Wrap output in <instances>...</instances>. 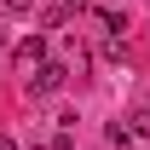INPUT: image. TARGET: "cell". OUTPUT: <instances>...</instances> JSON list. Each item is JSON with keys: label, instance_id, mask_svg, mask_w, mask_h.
<instances>
[{"label": "cell", "instance_id": "cell-1", "mask_svg": "<svg viewBox=\"0 0 150 150\" xmlns=\"http://www.w3.org/2000/svg\"><path fill=\"white\" fill-rule=\"evenodd\" d=\"M64 64H35V81H29V98H52L58 87H64Z\"/></svg>", "mask_w": 150, "mask_h": 150}, {"label": "cell", "instance_id": "cell-6", "mask_svg": "<svg viewBox=\"0 0 150 150\" xmlns=\"http://www.w3.org/2000/svg\"><path fill=\"white\" fill-rule=\"evenodd\" d=\"M0 150H18V144H12V139H6V133H0Z\"/></svg>", "mask_w": 150, "mask_h": 150}, {"label": "cell", "instance_id": "cell-5", "mask_svg": "<svg viewBox=\"0 0 150 150\" xmlns=\"http://www.w3.org/2000/svg\"><path fill=\"white\" fill-rule=\"evenodd\" d=\"M0 6H6V12H29L35 0H0Z\"/></svg>", "mask_w": 150, "mask_h": 150}, {"label": "cell", "instance_id": "cell-4", "mask_svg": "<svg viewBox=\"0 0 150 150\" xmlns=\"http://www.w3.org/2000/svg\"><path fill=\"white\" fill-rule=\"evenodd\" d=\"M98 23H104L110 35H121V29H127V18H121V12H98Z\"/></svg>", "mask_w": 150, "mask_h": 150}, {"label": "cell", "instance_id": "cell-7", "mask_svg": "<svg viewBox=\"0 0 150 150\" xmlns=\"http://www.w3.org/2000/svg\"><path fill=\"white\" fill-rule=\"evenodd\" d=\"M64 6H87V0H64Z\"/></svg>", "mask_w": 150, "mask_h": 150}, {"label": "cell", "instance_id": "cell-8", "mask_svg": "<svg viewBox=\"0 0 150 150\" xmlns=\"http://www.w3.org/2000/svg\"><path fill=\"white\" fill-rule=\"evenodd\" d=\"M0 40H6V29H0Z\"/></svg>", "mask_w": 150, "mask_h": 150}, {"label": "cell", "instance_id": "cell-3", "mask_svg": "<svg viewBox=\"0 0 150 150\" xmlns=\"http://www.w3.org/2000/svg\"><path fill=\"white\" fill-rule=\"evenodd\" d=\"M127 133H133V139H150V110H133L127 115Z\"/></svg>", "mask_w": 150, "mask_h": 150}, {"label": "cell", "instance_id": "cell-2", "mask_svg": "<svg viewBox=\"0 0 150 150\" xmlns=\"http://www.w3.org/2000/svg\"><path fill=\"white\" fill-rule=\"evenodd\" d=\"M18 64H23V69H29V64H46V40H40V35H29V40L18 46Z\"/></svg>", "mask_w": 150, "mask_h": 150}]
</instances>
